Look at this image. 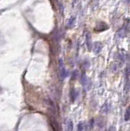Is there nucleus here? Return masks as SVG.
Listing matches in <instances>:
<instances>
[{
	"instance_id": "1",
	"label": "nucleus",
	"mask_w": 130,
	"mask_h": 131,
	"mask_svg": "<svg viewBox=\"0 0 130 131\" xmlns=\"http://www.w3.org/2000/svg\"><path fill=\"white\" fill-rule=\"evenodd\" d=\"M80 81H81V84L83 85V87L84 88L85 91H88L90 90L91 87H92V83L91 80L85 75L84 74L81 75V77H80Z\"/></svg>"
},
{
	"instance_id": "2",
	"label": "nucleus",
	"mask_w": 130,
	"mask_h": 131,
	"mask_svg": "<svg viewBox=\"0 0 130 131\" xmlns=\"http://www.w3.org/2000/svg\"><path fill=\"white\" fill-rule=\"evenodd\" d=\"M59 69H60V75H61V79H65L67 75V72L65 68L63 62H62L61 60H60V65H59Z\"/></svg>"
},
{
	"instance_id": "3",
	"label": "nucleus",
	"mask_w": 130,
	"mask_h": 131,
	"mask_svg": "<svg viewBox=\"0 0 130 131\" xmlns=\"http://www.w3.org/2000/svg\"><path fill=\"white\" fill-rule=\"evenodd\" d=\"M102 49V44L100 42H96L93 45V51L96 54H98Z\"/></svg>"
},
{
	"instance_id": "4",
	"label": "nucleus",
	"mask_w": 130,
	"mask_h": 131,
	"mask_svg": "<svg viewBox=\"0 0 130 131\" xmlns=\"http://www.w3.org/2000/svg\"><path fill=\"white\" fill-rule=\"evenodd\" d=\"M77 97H78L77 90H76L75 89H71L70 92V98L71 103H74V102L76 100Z\"/></svg>"
},
{
	"instance_id": "5",
	"label": "nucleus",
	"mask_w": 130,
	"mask_h": 131,
	"mask_svg": "<svg viewBox=\"0 0 130 131\" xmlns=\"http://www.w3.org/2000/svg\"><path fill=\"white\" fill-rule=\"evenodd\" d=\"M110 109H111V106H110L109 103H104L103 106L101 108V112H102V113H108L110 112Z\"/></svg>"
},
{
	"instance_id": "6",
	"label": "nucleus",
	"mask_w": 130,
	"mask_h": 131,
	"mask_svg": "<svg viewBox=\"0 0 130 131\" xmlns=\"http://www.w3.org/2000/svg\"><path fill=\"white\" fill-rule=\"evenodd\" d=\"M86 44H87V46H88V50L91 51L92 47H93V43L91 41V36L89 34H87L86 35Z\"/></svg>"
},
{
	"instance_id": "7",
	"label": "nucleus",
	"mask_w": 130,
	"mask_h": 131,
	"mask_svg": "<svg viewBox=\"0 0 130 131\" xmlns=\"http://www.w3.org/2000/svg\"><path fill=\"white\" fill-rule=\"evenodd\" d=\"M66 131H73V122L71 120H68L67 121Z\"/></svg>"
},
{
	"instance_id": "8",
	"label": "nucleus",
	"mask_w": 130,
	"mask_h": 131,
	"mask_svg": "<svg viewBox=\"0 0 130 131\" xmlns=\"http://www.w3.org/2000/svg\"><path fill=\"white\" fill-rule=\"evenodd\" d=\"M124 120L126 121H129L130 120V106L126 110V112H125V115H124Z\"/></svg>"
},
{
	"instance_id": "9",
	"label": "nucleus",
	"mask_w": 130,
	"mask_h": 131,
	"mask_svg": "<svg viewBox=\"0 0 130 131\" xmlns=\"http://www.w3.org/2000/svg\"><path fill=\"white\" fill-rule=\"evenodd\" d=\"M84 122L83 121H80V122L78 124V125H77V131H84Z\"/></svg>"
},
{
	"instance_id": "10",
	"label": "nucleus",
	"mask_w": 130,
	"mask_h": 131,
	"mask_svg": "<svg viewBox=\"0 0 130 131\" xmlns=\"http://www.w3.org/2000/svg\"><path fill=\"white\" fill-rule=\"evenodd\" d=\"M93 124H94V120L93 119H92L91 121H90V122H89V129H93Z\"/></svg>"
},
{
	"instance_id": "11",
	"label": "nucleus",
	"mask_w": 130,
	"mask_h": 131,
	"mask_svg": "<svg viewBox=\"0 0 130 131\" xmlns=\"http://www.w3.org/2000/svg\"><path fill=\"white\" fill-rule=\"evenodd\" d=\"M76 77H77V71H74V75H72V78L75 80V79H76Z\"/></svg>"
}]
</instances>
